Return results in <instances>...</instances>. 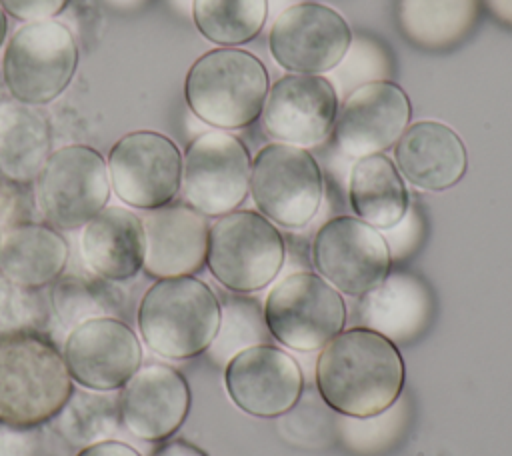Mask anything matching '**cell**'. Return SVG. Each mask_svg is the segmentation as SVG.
I'll return each mask as SVG.
<instances>
[{
	"label": "cell",
	"mask_w": 512,
	"mask_h": 456,
	"mask_svg": "<svg viewBox=\"0 0 512 456\" xmlns=\"http://www.w3.org/2000/svg\"><path fill=\"white\" fill-rule=\"evenodd\" d=\"M404 380L398 346L362 326L336 334L316 360L318 396L348 418H370L390 408L402 396Z\"/></svg>",
	"instance_id": "obj_1"
},
{
	"label": "cell",
	"mask_w": 512,
	"mask_h": 456,
	"mask_svg": "<svg viewBox=\"0 0 512 456\" xmlns=\"http://www.w3.org/2000/svg\"><path fill=\"white\" fill-rule=\"evenodd\" d=\"M72 390L62 352L42 332L0 340V424L22 430L46 424Z\"/></svg>",
	"instance_id": "obj_2"
},
{
	"label": "cell",
	"mask_w": 512,
	"mask_h": 456,
	"mask_svg": "<svg viewBox=\"0 0 512 456\" xmlns=\"http://www.w3.org/2000/svg\"><path fill=\"white\" fill-rule=\"evenodd\" d=\"M136 324L144 344L158 356L186 360L206 352L220 326V300L194 278L156 280L142 296Z\"/></svg>",
	"instance_id": "obj_3"
},
{
	"label": "cell",
	"mask_w": 512,
	"mask_h": 456,
	"mask_svg": "<svg viewBox=\"0 0 512 456\" xmlns=\"http://www.w3.org/2000/svg\"><path fill=\"white\" fill-rule=\"evenodd\" d=\"M268 88V70L258 56L240 48H214L190 66L184 98L202 122L238 130L260 118Z\"/></svg>",
	"instance_id": "obj_4"
},
{
	"label": "cell",
	"mask_w": 512,
	"mask_h": 456,
	"mask_svg": "<svg viewBox=\"0 0 512 456\" xmlns=\"http://www.w3.org/2000/svg\"><path fill=\"white\" fill-rule=\"evenodd\" d=\"M284 254L280 230L256 210H232L208 230V270L230 292L248 294L268 286Z\"/></svg>",
	"instance_id": "obj_5"
},
{
	"label": "cell",
	"mask_w": 512,
	"mask_h": 456,
	"mask_svg": "<svg viewBox=\"0 0 512 456\" xmlns=\"http://www.w3.org/2000/svg\"><path fill=\"white\" fill-rule=\"evenodd\" d=\"M78 66V46L72 32L56 20L26 22L10 38L2 76L14 100L40 106L58 98Z\"/></svg>",
	"instance_id": "obj_6"
},
{
	"label": "cell",
	"mask_w": 512,
	"mask_h": 456,
	"mask_svg": "<svg viewBox=\"0 0 512 456\" xmlns=\"http://www.w3.org/2000/svg\"><path fill=\"white\" fill-rule=\"evenodd\" d=\"M108 196V166L92 146L70 144L52 152L36 176V208L56 230L86 226L106 208Z\"/></svg>",
	"instance_id": "obj_7"
},
{
	"label": "cell",
	"mask_w": 512,
	"mask_h": 456,
	"mask_svg": "<svg viewBox=\"0 0 512 456\" xmlns=\"http://www.w3.org/2000/svg\"><path fill=\"white\" fill-rule=\"evenodd\" d=\"M264 318L274 340L312 352L344 330L348 314L342 294L320 274L294 272L268 292Z\"/></svg>",
	"instance_id": "obj_8"
},
{
	"label": "cell",
	"mask_w": 512,
	"mask_h": 456,
	"mask_svg": "<svg viewBox=\"0 0 512 456\" xmlns=\"http://www.w3.org/2000/svg\"><path fill=\"white\" fill-rule=\"evenodd\" d=\"M324 182L316 158L300 146L266 144L250 170V194L260 214L284 228H302L318 212Z\"/></svg>",
	"instance_id": "obj_9"
},
{
	"label": "cell",
	"mask_w": 512,
	"mask_h": 456,
	"mask_svg": "<svg viewBox=\"0 0 512 456\" xmlns=\"http://www.w3.org/2000/svg\"><path fill=\"white\" fill-rule=\"evenodd\" d=\"M252 158L248 148L222 130L194 138L182 158V198L204 216L236 210L250 190Z\"/></svg>",
	"instance_id": "obj_10"
},
{
	"label": "cell",
	"mask_w": 512,
	"mask_h": 456,
	"mask_svg": "<svg viewBox=\"0 0 512 456\" xmlns=\"http://www.w3.org/2000/svg\"><path fill=\"white\" fill-rule=\"evenodd\" d=\"M114 194L128 206L154 210L180 192L182 154L176 142L154 130L122 136L106 160Z\"/></svg>",
	"instance_id": "obj_11"
},
{
	"label": "cell",
	"mask_w": 512,
	"mask_h": 456,
	"mask_svg": "<svg viewBox=\"0 0 512 456\" xmlns=\"http://www.w3.org/2000/svg\"><path fill=\"white\" fill-rule=\"evenodd\" d=\"M312 264L338 292L360 298L390 272V246L368 222L336 216L316 232Z\"/></svg>",
	"instance_id": "obj_12"
},
{
	"label": "cell",
	"mask_w": 512,
	"mask_h": 456,
	"mask_svg": "<svg viewBox=\"0 0 512 456\" xmlns=\"http://www.w3.org/2000/svg\"><path fill=\"white\" fill-rule=\"evenodd\" d=\"M352 46L344 16L320 2H296L282 10L268 34L274 60L296 74H322L336 68Z\"/></svg>",
	"instance_id": "obj_13"
},
{
	"label": "cell",
	"mask_w": 512,
	"mask_h": 456,
	"mask_svg": "<svg viewBox=\"0 0 512 456\" xmlns=\"http://www.w3.org/2000/svg\"><path fill=\"white\" fill-rule=\"evenodd\" d=\"M64 362L72 382L86 390L116 392L142 366V344L120 318H92L64 338Z\"/></svg>",
	"instance_id": "obj_14"
},
{
	"label": "cell",
	"mask_w": 512,
	"mask_h": 456,
	"mask_svg": "<svg viewBox=\"0 0 512 456\" xmlns=\"http://www.w3.org/2000/svg\"><path fill=\"white\" fill-rule=\"evenodd\" d=\"M408 94L390 80L360 84L348 94L332 126L334 146L348 158L380 154L410 126Z\"/></svg>",
	"instance_id": "obj_15"
},
{
	"label": "cell",
	"mask_w": 512,
	"mask_h": 456,
	"mask_svg": "<svg viewBox=\"0 0 512 456\" xmlns=\"http://www.w3.org/2000/svg\"><path fill=\"white\" fill-rule=\"evenodd\" d=\"M224 384L230 400L256 418H278L292 410L304 392V376L292 354L260 344L226 362Z\"/></svg>",
	"instance_id": "obj_16"
},
{
	"label": "cell",
	"mask_w": 512,
	"mask_h": 456,
	"mask_svg": "<svg viewBox=\"0 0 512 456\" xmlns=\"http://www.w3.org/2000/svg\"><path fill=\"white\" fill-rule=\"evenodd\" d=\"M336 114L338 94L328 78L290 72L268 88L260 116L270 138L306 148L328 138Z\"/></svg>",
	"instance_id": "obj_17"
},
{
	"label": "cell",
	"mask_w": 512,
	"mask_h": 456,
	"mask_svg": "<svg viewBox=\"0 0 512 456\" xmlns=\"http://www.w3.org/2000/svg\"><path fill=\"white\" fill-rule=\"evenodd\" d=\"M120 422L138 440L160 442L174 436L190 412L188 380L172 366L152 362L120 388Z\"/></svg>",
	"instance_id": "obj_18"
},
{
	"label": "cell",
	"mask_w": 512,
	"mask_h": 456,
	"mask_svg": "<svg viewBox=\"0 0 512 456\" xmlns=\"http://www.w3.org/2000/svg\"><path fill=\"white\" fill-rule=\"evenodd\" d=\"M144 230L142 270L160 280L192 276L206 264L208 222L188 204H166L146 210L140 218Z\"/></svg>",
	"instance_id": "obj_19"
},
{
	"label": "cell",
	"mask_w": 512,
	"mask_h": 456,
	"mask_svg": "<svg viewBox=\"0 0 512 456\" xmlns=\"http://www.w3.org/2000/svg\"><path fill=\"white\" fill-rule=\"evenodd\" d=\"M394 158L402 178L430 192L456 186L468 168V154L460 134L436 120L410 124L396 142Z\"/></svg>",
	"instance_id": "obj_20"
},
{
	"label": "cell",
	"mask_w": 512,
	"mask_h": 456,
	"mask_svg": "<svg viewBox=\"0 0 512 456\" xmlns=\"http://www.w3.org/2000/svg\"><path fill=\"white\" fill-rule=\"evenodd\" d=\"M434 302L426 284L408 272H388L380 284L360 296L356 322L374 330L394 344L412 342L430 318Z\"/></svg>",
	"instance_id": "obj_21"
},
{
	"label": "cell",
	"mask_w": 512,
	"mask_h": 456,
	"mask_svg": "<svg viewBox=\"0 0 512 456\" xmlns=\"http://www.w3.org/2000/svg\"><path fill=\"white\" fill-rule=\"evenodd\" d=\"M86 268L110 282L132 280L144 264L142 220L122 206H106L82 230Z\"/></svg>",
	"instance_id": "obj_22"
},
{
	"label": "cell",
	"mask_w": 512,
	"mask_h": 456,
	"mask_svg": "<svg viewBox=\"0 0 512 456\" xmlns=\"http://www.w3.org/2000/svg\"><path fill=\"white\" fill-rule=\"evenodd\" d=\"M68 254V242L56 228L18 222L2 232L0 274L22 288L40 290L64 274Z\"/></svg>",
	"instance_id": "obj_23"
},
{
	"label": "cell",
	"mask_w": 512,
	"mask_h": 456,
	"mask_svg": "<svg viewBox=\"0 0 512 456\" xmlns=\"http://www.w3.org/2000/svg\"><path fill=\"white\" fill-rule=\"evenodd\" d=\"M482 0H396V26L420 50H448L464 42L478 18Z\"/></svg>",
	"instance_id": "obj_24"
},
{
	"label": "cell",
	"mask_w": 512,
	"mask_h": 456,
	"mask_svg": "<svg viewBox=\"0 0 512 456\" xmlns=\"http://www.w3.org/2000/svg\"><path fill=\"white\" fill-rule=\"evenodd\" d=\"M348 200L356 216L378 230L394 228L410 208L406 182L384 154L356 160L350 170Z\"/></svg>",
	"instance_id": "obj_25"
},
{
	"label": "cell",
	"mask_w": 512,
	"mask_h": 456,
	"mask_svg": "<svg viewBox=\"0 0 512 456\" xmlns=\"http://www.w3.org/2000/svg\"><path fill=\"white\" fill-rule=\"evenodd\" d=\"M50 150V126L42 114L18 100L0 104V174L6 180H36Z\"/></svg>",
	"instance_id": "obj_26"
},
{
	"label": "cell",
	"mask_w": 512,
	"mask_h": 456,
	"mask_svg": "<svg viewBox=\"0 0 512 456\" xmlns=\"http://www.w3.org/2000/svg\"><path fill=\"white\" fill-rule=\"evenodd\" d=\"M50 306L58 330L70 332L74 326L92 318H120L130 302L118 282L104 280L96 274H62L50 292Z\"/></svg>",
	"instance_id": "obj_27"
},
{
	"label": "cell",
	"mask_w": 512,
	"mask_h": 456,
	"mask_svg": "<svg viewBox=\"0 0 512 456\" xmlns=\"http://www.w3.org/2000/svg\"><path fill=\"white\" fill-rule=\"evenodd\" d=\"M120 422V400L116 392L72 390L62 410L52 418V426L60 438L72 446H88L108 440Z\"/></svg>",
	"instance_id": "obj_28"
},
{
	"label": "cell",
	"mask_w": 512,
	"mask_h": 456,
	"mask_svg": "<svg viewBox=\"0 0 512 456\" xmlns=\"http://www.w3.org/2000/svg\"><path fill=\"white\" fill-rule=\"evenodd\" d=\"M268 18V0H192L198 32L220 46L246 44Z\"/></svg>",
	"instance_id": "obj_29"
},
{
	"label": "cell",
	"mask_w": 512,
	"mask_h": 456,
	"mask_svg": "<svg viewBox=\"0 0 512 456\" xmlns=\"http://www.w3.org/2000/svg\"><path fill=\"white\" fill-rule=\"evenodd\" d=\"M270 338L260 302L246 296H228L220 304V326L206 352L214 364H226L250 346L270 344Z\"/></svg>",
	"instance_id": "obj_30"
},
{
	"label": "cell",
	"mask_w": 512,
	"mask_h": 456,
	"mask_svg": "<svg viewBox=\"0 0 512 456\" xmlns=\"http://www.w3.org/2000/svg\"><path fill=\"white\" fill-rule=\"evenodd\" d=\"M406 404H392L370 418H348L336 422L342 442L356 454H378L388 448L404 430Z\"/></svg>",
	"instance_id": "obj_31"
},
{
	"label": "cell",
	"mask_w": 512,
	"mask_h": 456,
	"mask_svg": "<svg viewBox=\"0 0 512 456\" xmlns=\"http://www.w3.org/2000/svg\"><path fill=\"white\" fill-rule=\"evenodd\" d=\"M48 310L36 290L22 288L0 274V340L24 332H42Z\"/></svg>",
	"instance_id": "obj_32"
},
{
	"label": "cell",
	"mask_w": 512,
	"mask_h": 456,
	"mask_svg": "<svg viewBox=\"0 0 512 456\" xmlns=\"http://www.w3.org/2000/svg\"><path fill=\"white\" fill-rule=\"evenodd\" d=\"M66 4L68 0H0L4 12L24 22L50 20L52 16L60 14Z\"/></svg>",
	"instance_id": "obj_33"
},
{
	"label": "cell",
	"mask_w": 512,
	"mask_h": 456,
	"mask_svg": "<svg viewBox=\"0 0 512 456\" xmlns=\"http://www.w3.org/2000/svg\"><path fill=\"white\" fill-rule=\"evenodd\" d=\"M76 456H142V454L126 442L108 438V440H100L80 448Z\"/></svg>",
	"instance_id": "obj_34"
},
{
	"label": "cell",
	"mask_w": 512,
	"mask_h": 456,
	"mask_svg": "<svg viewBox=\"0 0 512 456\" xmlns=\"http://www.w3.org/2000/svg\"><path fill=\"white\" fill-rule=\"evenodd\" d=\"M152 456H208L200 446L184 440V438H176V440H168L164 444H160Z\"/></svg>",
	"instance_id": "obj_35"
},
{
	"label": "cell",
	"mask_w": 512,
	"mask_h": 456,
	"mask_svg": "<svg viewBox=\"0 0 512 456\" xmlns=\"http://www.w3.org/2000/svg\"><path fill=\"white\" fill-rule=\"evenodd\" d=\"M482 4L498 24L512 30V0H482Z\"/></svg>",
	"instance_id": "obj_36"
},
{
	"label": "cell",
	"mask_w": 512,
	"mask_h": 456,
	"mask_svg": "<svg viewBox=\"0 0 512 456\" xmlns=\"http://www.w3.org/2000/svg\"><path fill=\"white\" fill-rule=\"evenodd\" d=\"M6 30H8V20H6L4 8L0 6V46L4 44V38H6Z\"/></svg>",
	"instance_id": "obj_37"
},
{
	"label": "cell",
	"mask_w": 512,
	"mask_h": 456,
	"mask_svg": "<svg viewBox=\"0 0 512 456\" xmlns=\"http://www.w3.org/2000/svg\"><path fill=\"white\" fill-rule=\"evenodd\" d=\"M0 240H2V224H0Z\"/></svg>",
	"instance_id": "obj_38"
}]
</instances>
